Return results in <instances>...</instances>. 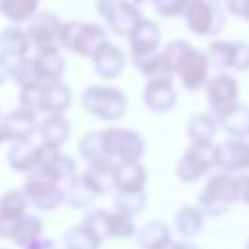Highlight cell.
Instances as JSON below:
<instances>
[{
	"mask_svg": "<svg viewBox=\"0 0 249 249\" xmlns=\"http://www.w3.org/2000/svg\"><path fill=\"white\" fill-rule=\"evenodd\" d=\"M169 70L179 78L181 86L189 91H196L206 86L208 78V56L204 51L195 49L187 39H175L161 51Z\"/></svg>",
	"mask_w": 249,
	"mask_h": 249,
	"instance_id": "1",
	"label": "cell"
},
{
	"mask_svg": "<svg viewBox=\"0 0 249 249\" xmlns=\"http://www.w3.org/2000/svg\"><path fill=\"white\" fill-rule=\"evenodd\" d=\"M72 105V91L62 82L29 84L19 88V107H25L37 115H56L64 113Z\"/></svg>",
	"mask_w": 249,
	"mask_h": 249,
	"instance_id": "2",
	"label": "cell"
},
{
	"mask_svg": "<svg viewBox=\"0 0 249 249\" xmlns=\"http://www.w3.org/2000/svg\"><path fill=\"white\" fill-rule=\"evenodd\" d=\"M105 43L107 31L93 21H64L60 29V47L84 58H93Z\"/></svg>",
	"mask_w": 249,
	"mask_h": 249,
	"instance_id": "3",
	"label": "cell"
},
{
	"mask_svg": "<svg viewBox=\"0 0 249 249\" xmlns=\"http://www.w3.org/2000/svg\"><path fill=\"white\" fill-rule=\"evenodd\" d=\"M237 202L235 198V175L218 171L206 179L204 189L198 195L196 206L204 212V216H222L230 210V206Z\"/></svg>",
	"mask_w": 249,
	"mask_h": 249,
	"instance_id": "4",
	"label": "cell"
},
{
	"mask_svg": "<svg viewBox=\"0 0 249 249\" xmlns=\"http://www.w3.org/2000/svg\"><path fill=\"white\" fill-rule=\"evenodd\" d=\"M126 95L123 89L113 86H89L82 91V107L101 119V121H117L126 111Z\"/></svg>",
	"mask_w": 249,
	"mask_h": 249,
	"instance_id": "5",
	"label": "cell"
},
{
	"mask_svg": "<svg viewBox=\"0 0 249 249\" xmlns=\"http://www.w3.org/2000/svg\"><path fill=\"white\" fill-rule=\"evenodd\" d=\"M21 193L25 195L29 206L41 212H51L64 204V187L56 183L47 171L35 169L27 173V179L21 187Z\"/></svg>",
	"mask_w": 249,
	"mask_h": 249,
	"instance_id": "6",
	"label": "cell"
},
{
	"mask_svg": "<svg viewBox=\"0 0 249 249\" xmlns=\"http://www.w3.org/2000/svg\"><path fill=\"white\" fill-rule=\"evenodd\" d=\"M183 19L187 29L198 37H216L226 27V12L214 0H191Z\"/></svg>",
	"mask_w": 249,
	"mask_h": 249,
	"instance_id": "7",
	"label": "cell"
},
{
	"mask_svg": "<svg viewBox=\"0 0 249 249\" xmlns=\"http://www.w3.org/2000/svg\"><path fill=\"white\" fill-rule=\"evenodd\" d=\"M103 146L109 160L115 163H136L146 152L144 138L130 128L109 126L103 130Z\"/></svg>",
	"mask_w": 249,
	"mask_h": 249,
	"instance_id": "8",
	"label": "cell"
},
{
	"mask_svg": "<svg viewBox=\"0 0 249 249\" xmlns=\"http://www.w3.org/2000/svg\"><path fill=\"white\" fill-rule=\"evenodd\" d=\"M214 165V144L208 142H191L177 161L175 175L181 183H196L200 177L208 175Z\"/></svg>",
	"mask_w": 249,
	"mask_h": 249,
	"instance_id": "9",
	"label": "cell"
},
{
	"mask_svg": "<svg viewBox=\"0 0 249 249\" xmlns=\"http://www.w3.org/2000/svg\"><path fill=\"white\" fill-rule=\"evenodd\" d=\"M58 154H60V150L49 148L43 142H33L29 138V140H21V142H12V146L8 148L6 160L14 171L31 173L37 167L54 160Z\"/></svg>",
	"mask_w": 249,
	"mask_h": 249,
	"instance_id": "10",
	"label": "cell"
},
{
	"mask_svg": "<svg viewBox=\"0 0 249 249\" xmlns=\"http://www.w3.org/2000/svg\"><path fill=\"white\" fill-rule=\"evenodd\" d=\"M95 8L109 29L121 37H128V33L144 18L140 8L130 0H95Z\"/></svg>",
	"mask_w": 249,
	"mask_h": 249,
	"instance_id": "11",
	"label": "cell"
},
{
	"mask_svg": "<svg viewBox=\"0 0 249 249\" xmlns=\"http://www.w3.org/2000/svg\"><path fill=\"white\" fill-rule=\"evenodd\" d=\"M64 21L49 10H41L27 27V35L31 39V45L39 54L45 53H60V29Z\"/></svg>",
	"mask_w": 249,
	"mask_h": 249,
	"instance_id": "12",
	"label": "cell"
},
{
	"mask_svg": "<svg viewBox=\"0 0 249 249\" xmlns=\"http://www.w3.org/2000/svg\"><path fill=\"white\" fill-rule=\"evenodd\" d=\"M204 89H206L210 113L216 117H220L224 111H228L231 105L237 103L239 86H237V80L228 72H218L216 76H212L206 82Z\"/></svg>",
	"mask_w": 249,
	"mask_h": 249,
	"instance_id": "13",
	"label": "cell"
},
{
	"mask_svg": "<svg viewBox=\"0 0 249 249\" xmlns=\"http://www.w3.org/2000/svg\"><path fill=\"white\" fill-rule=\"evenodd\" d=\"M214 165L226 173L249 169V142L245 138H228L214 146Z\"/></svg>",
	"mask_w": 249,
	"mask_h": 249,
	"instance_id": "14",
	"label": "cell"
},
{
	"mask_svg": "<svg viewBox=\"0 0 249 249\" xmlns=\"http://www.w3.org/2000/svg\"><path fill=\"white\" fill-rule=\"evenodd\" d=\"M128 47H130V54L132 58L136 56H148L160 51V43H161V31L160 25L148 18H142L136 27L128 33Z\"/></svg>",
	"mask_w": 249,
	"mask_h": 249,
	"instance_id": "15",
	"label": "cell"
},
{
	"mask_svg": "<svg viewBox=\"0 0 249 249\" xmlns=\"http://www.w3.org/2000/svg\"><path fill=\"white\" fill-rule=\"evenodd\" d=\"M27 198L21 191L18 189H12V191H6L2 196H0V237L4 239H10L12 237V231L16 228V224L27 216Z\"/></svg>",
	"mask_w": 249,
	"mask_h": 249,
	"instance_id": "16",
	"label": "cell"
},
{
	"mask_svg": "<svg viewBox=\"0 0 249 249\" xmlns=\"http://www.w3.org/2000/svg\"><path fill=\"white\" fill-rule=\"evenodd\" d=\"M144 105L154 113H167L175 107L177 91L173 88V78L148 80L142 91Z\"/></svg>",
	"mask_w": 249,
	"mask_h": 249,
	"instance_id": "17",
	"label": "cell"
},
{
	"mask_svg": "<svg viewBox=\"0 0 249 249\" xmlns=\"http://www.w3.org/2000/svg\"><path fill=\"white\" fill-rule=\"evenodd\" d=\"M2 128L6 132L8 142L29 140L39 130L37 113L29 111L25 107H18V109L10 111L6 117H2Z\"/></svg>",
	"mask_w": 249,
	"mask_h": 249,
	"instance_id": "18",
	"label": "cell"
},
{
	"mask_svg": "<svg viewBox=\"0 0 249 249\" xmlns=\"http://www.w3.org/2000/svg\"><path fill=\"white\" fill-rule=\"evenodd\" d=\"M93 62V70L97 76H101L103 80H115L117 76L123 74L124 66H126V58L124 53L111 41H107L91 58Z\"/></svg>",
	"mask_w": 249,
	"mask_h": 249,
	"instance_id": "19",
	"label": "cell"
},
{
	"mask_svg": "<svg viewBox=\"0 0 249 249\" xmlns=\"http://www.w3.org/2000/svg\"><path fill=\"white\" fill-rule=\"evenodd\" d=\"M146 179H148V171L140 161L115 165L113 185L117 193H144Z\"/></svg>",
	"mask_w": 249,
	"mask_h": 249,
	"instance_id": "20",
	"label": "cell"
},
{
	"mask_svg": "<svg viewBox=\"0 0 249 249\" xmlns=\"http://www.w3.org/2000/svg\"><path fill=\"white\" fill-rule=\"evenodd\" d=\"M29 47H31V39L27 35V29L19 25H8L0 31V53L8 60L16 62L27 58Z\"/></svg>",
	"mask_w": 249,
	"mask_h": 249,
	"instance_id": "21",
	"label": "cell"
},
{
	"mask_svg": "<svg viewBox=\"0 0 249 249\" xmlns=\"http://www.w3.org/2000/svg\"><path fill=\"white\" fill-rule=\"evenodd\" d=\"M39 142H43L49 148H56L60 150V146L68 140L70 136V123L64 117V113H56V115H47L41 123H39Z\"/></svg>",
	"mask_w": 249,
	"mask_h": 249,
	"instance_id": "22",
	"label": "cell"
},
{
	"mask_svg": "<svg viewBox=\"0 0 249 249\" xmlns=\"http://www.w3.org/2000/svg\"><path fill=\"white\" fill-rule=\"evenodd\" d=\"M97 196L99 195L86 173H78L64 189V204L70 208H88Z\"/></svg>",
	"mask_w": 249,
	"mask_h": 249,
	"instance_id": "23",
	"label": "cell"
},
{
	"mask_svg": "<svg viewBox=\"0 0 249 249\" xmlns=\"http://www.w3.org/2000/svg\"><path fill=\"white\" fill-rule=\"evenodd\" d=\"M173 226L183 239H193L202 231L204 212L198 206L183 204L181 208H177V212L173 216Z\"/></svg>",
	"mask_w": 249,
	"mask_h": 249,
	"instance_id": "24",
	"label": "cell"
},
{
	"mask_svg": "<svg viewBox=\"0 0 249 249\" xmlns=\"http://www.w3.org/2000/svg\"><path fill=\"white\" fill-rule=\"evenodd\" d=\"M220 128H224L230 138H247L249 136V107L243 103L231 105L218 117Z\"/></svg>",
	"mask_w": 249,
	"mask_h": 249,
	"instance_id": "25",
	"label": "cell"
},
{
	"mask_svg": "<svg viewBox=\"0 0 249 249\" xmlns=\"http://www.w3.org/2000/svg\"><path fill=\"white\" fill-rule=\"evenodd\" d=\"M134 241L140 249H161L171 241V230L161 220H152L136 230Z\"/></svg>",
	"mask_w": 249,
	"mask_h": 249,
	"instance_id": "26",
	"label": "cell"
},
{
	"mask_svg": "<svg viewBox=\"0 0 249 249\" xmlns=\"http://www.w3.org/2000/svg\"><path fill=\"white\" fill-rule=\"evenodd\" d=\"M33 66L39 84L56 82L62 80V74L66 70V58L60 53H45V54L37 53L33 56Z\"/></svg>",
	"mask_w": 249,
	"mask_h": 249,
	"instance_id": "27",
	"label": "cell"
},
{
	"mask_svg": "<svg viewBox=\"0 0 249 249\" xmlns=\"http://www.w3.org/2000/svg\"><path fill=\"white\" fill-rule=\"evenodd\" d=\"M41 0H0V14L14 25L31 21L39 14Z\"/></svg>",
	"mask_w": 249,
	"mask_h": 249,
	"instance_id": "28",
	"label": "cell"
},
{
	"mask_svg": "<svg viewBox=\"0 0 249 249\" xmlns=\"http://www.w3.org/2000/svg\"><path fill=\"white\" fill-rule=\"evenodd\" d=\"M218 117L212 113H196L187 121V136L191 142H208L218 130Z\"/></svg>",
	"mask_w": 249,
	"mask_h": 249,
	"instance_id": "29",
	"label": "cell"
},
{
	"mask_svg": "<svg viewBox=\"0 0 249 249\" xmlns=\"http://www.w3.org/2000/svg\"><path fill=\"white\" fill-rule=\"evenodd\" d=\"M101 241L97 235L86 228L82 222L70 226L62 235V247L64 249H99Z\"/></svg>",
	"mask_w": 249,
	"mask_h": 249,
	"instance_id": "30",
	"label": "cell"
},
{
	"mask_svg": "<svg viewBox=\"0 0 249 249\" xmlns=\"http://www.w3.org/2000/svg\"><path fill=\"white\" fill-rule=\"evenodd\" d=\"M78 154L88 165L101 161V160H109L105 154V146H103V130H91L84 134L78 144Z\"/></svg>",
	"mask_w": 249,
	"mask_h": 249,
	"instance_id": "31",
	"label": "cell"
},
{
	"mask_svg": "<svg viewBox=\"0 0 249 249\" xmlns=\"http://www.w3.org/2000/svg\"><path fill=\"white\" fill-rule=\"evenodd\" d=\"M41 235H43V220L35 214H27L16 224L14 233H12V241L23 249L25 245H29L31 241H35Z\"/></svg>",
	"mask_w": 249,
	"mask_h": 249,
	"instance_id": "32",
	"label": "cell"
},
{
	"mask_svg": "<svg viewBox=\"0 0 249 249\" xmlns=\"http://www.w3.org/2000/svg\"><path fill=\"white\" fill-rule=\"evenodd\" d=\"M204 53L208 56L210 68H214L218 72L231 70V66H233V41H218L216 39L208 45V49Z\"/></svg>",
	"mask_w": 249,
	"mask_h": 249,
	"instance_id": "33",
	"label": "cell"
},
{
	"mask_svg": "<svg viewBox=\"0 0 249 249\" xmlns=\"http://www.w3.org/2000/svg\"><path fill=\"white\" fill-rule=\"evenodd\" d=\"M82 224L86 228H89L97 235V239L101 243L111 237V212L105 210V208H89V210H86L84 218H82Z\"/></svg>",
	"mask_w": 249,
	"mask_h": 249,
	"instance_id": "34",
	"label": "cell"
},
{
	"mask_svg": "<svg viewBox=\"0 0 249 249\" xmlns=\"http://www.w3.org/2000/svg\"><path fill=\"white\" fill-rule=\"evenodd\" d=\"M111 200H113V208L117 212H123L130 218H136L138 214H142L148 204V198L144 193H117L115 191Z\"/></svg>",
	"mask_w": 249,
	"mask_h": 249,
	"instance_id": "35",
	"label": "cell"
},
{
	"mask_svg": "<svg viewBox=\"0 0 249 249\" xmlns=\"http://www.w3.org/2000/svg\"><path fill=\"white\" fill-rule=\"evenodd\" d=\"M191 0H134V4L140 8L142 4H148L158 16L161 18H175L183 16Z\"/></svg>",
	"mask_w": 249,
	"mask_h": 249,
	"instance_id": "36",
	"label": "cell"
},
{
	"mask_svg": "<svg viewBox=\"0 0 249 249\" xmlns=\"http://www.w3.org/2000/svg\"><path fill=\"white\" fill-rule=\"evenodd\" d=\"M136 235V226H134V218L113 210L111 212V237L113 239H128Z\"/></svg>",
	"mask_w": 249,
	"mask_h": 249,
	"instance_id": "37",
	"label": "cell"
},
{
	"mask_svg": "<svg viewBox=\"0 0 249 249\" xmlns=\"http://www.w3.org/2000/svg\"><path fill=\"white\" fill-rule=\"evenodd\" d=\"M231 70L249 72V43L233 41V66Z\"/></svg>",
	"mask_w": 249,
	"mask_h": 249,
	"instance_id": "38",
	"label": "cell"
},
{
	"mask_svg": "<svg viewBox=\"0 0 249 249\" xmlns=\"http://www.w3.org/2000/svg\"><path fill=\"white\" fill-rule=\"evenodd\" d=\"M226 12L249 23V0H226Z\"/></svg>",
	"mask_w": 249,
	"mask_h": 249,
	"instance_id": "39",
	"label": "cell"
},
{
	"mask_svg": "<svg viewBox=\"0 0 249 249\" xmlns=\"http://www.w3.org/2000/svg\"><path fill=\"white\" fill-rule=\"evenodd\" d=\"M235 198L249 206V173L235 175Z\"/></svg>",
	"mask_w": 249,
	"mask_h": 249,
	"instance_id": "40",
	"label": "cell"
},
{
	"mask_svg": "<svg viewBox=\"0 0 249 249\" xmlns=\"http://www.w3.org/2000/svg\"><path fill=\"white\" fill-rule=\"evenodd\" d=\"M8 78H12V60H8V58L0 53V86H2Z\"/></svg>",
	"mask_w": 249,
	"mask_h": 249,
	"instance_id": "41",
	"label": "cell"
},
{
	"mask_svg": "<svg viewBox=\"0 0 249 249\" xmlns=\"http://www.w3.org/2000/svg\"><path fill=\"white\" fill-rule=\"evenodd\" d=\"M23 249H54V243H53V239H49V237H37L35 241H31L29 245H25Z\"/></svg>",
	"mask_w": 249,
	"mask_h": 249,
	"instance_id": "42",
	"label": "cell"
},
{
	"mask_svg": "<svg viewBox=\"0 0 249 249\" xmlns=\"http://www.w3.org/2000/svg\"><path fill=\"white\" fill-rule=\"evenodd\" d=\"M161 249H198L195 243H191V241H169L167 245H163Z\"/></svg>",
	"mask_w": 249,
	"mask_h": 249,
	"instance_id": "43",
	"label": "cell"
},
{
	"mask_svg": "<svg viewBox=\"0 0 249 249\" xmlns=\"http://www.w3.org/2000/svg\"><path fill=\"white\" fill-rule=\"evenodd\" d=\"M6 142V132H4V128H2V123H0V144H4Z\"/></svg>",
	"mask_w": 249,
	"mask_h": 249,
	"instance_id": "44",
	"label": "cell"
},
{
	"mask_svg": "<svg viewBox=\"0 0 249 249\" xmlns=\"http://www.w3.org/2000/svg\"><path fill=\"white\" fill-rule=\"evenodd\" d=\"M214 2H218V4H222V2H226V0H214Z\"/></svg>",
	"mask_w": 249,
	"mask_h": 249,
	"instance_id": "45",
	"label": "cell"
},
{
	"mask_svg": "<svg viewBox=\"0 0 249 249\" xmlns=\"http://www.w3.org/2000/svg\"><path fill=\"white\" fill-rule=\"evenodd\" d=\"M245 249H249V239H247V245H245Z\"/></svg>",
	"mask_w": 249,
	"mask_h": 249,
	"instance_id": "46",
	"label": "cell"
},
{
	"mask_svg": "<svg viewBox=\"0 0 249 249\" xmlns=\"http://www.w3.org/2000/svg\"><path fill=\"white\" fill-rule=\"evenodd\" d=\"M0 249H6V247H0Z\"/></svg>",
	"mask_w": 249,
	"mask_h": 249,
	"instance_id": "47",
	"label": "cell"
},
{
	"mask_svg": "<svg viewBox=\"0 0 249 249\" xmlns=\"http://www.w3.org/2000/svg\"><path fill=\"white\" fill-rule=\"evenodd\" d=\"M0 117H2V115H0Z\"/></svg>",
	"mask_w": 249,
	"mask_h": 249,
	"instance_id": "48",
	"label": "cell"
}]
</instances>
